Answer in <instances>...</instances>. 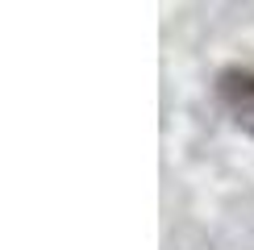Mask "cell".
I'll return each instance as SVG.
<instances>
[{
	"instance_id": "1",
	"label": "cell",
	"mask_w": 254,
	"mask_h": 250,
	"mask_svg": "<svg viewBox=\"0 0 254 250\" xmlns=\"http://www.w3.org/2000/svg\"><path fill=\"white\" fill-rule=\"evenodd\" d=\"M217 100L229 121L254 138V67H225L217 75Z\"/></svg>"
}]
</instances>
